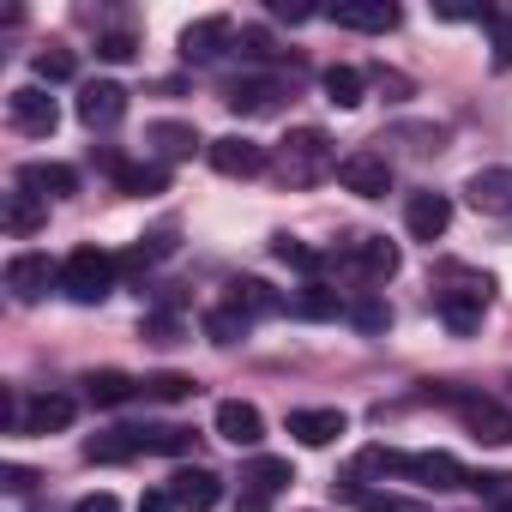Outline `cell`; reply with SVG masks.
<instances>
[{
	"instance_id": "6da1fadb",
	"label": "cell",
	"mask_w": 512,
	"mask_h": 512,
	"mask_svg": "<svg viewBox=\"0 0 512 512\" xmlns=\"http://www.w3.org/2000/svg\"><path fill=\"white\" fill-rule=\"evenodd\" d=\"M428 296H434V314L446 320V332L452 338H470L482 326L488 302H494V278L476 272V266H440L428 278Z\"/></svg>"
},
{
	"instance_id": "7a4b0ae2",
	"label": "cell",
	"mask_w": 512,
	"mask_h": 512,
	"mask_svg": "<svg viewBox=\"0 0 512 512\" xmlns=\"http://www.w3.org/2000/svg\"><path fill=\"white\" fill-rule=\"evenodd\" d=\"M199 446L193 428H151V422H127V428H103L85 440V464H133L139 452H169L187 458Z\"/></svg>"
},
{
	"instance_id": "3957f363",
	"label": "cell",
	"mask_w": 512,
	"mask_h": 512,
	"mask_svg": "<svg viewBox=\"0 0 512 512\" xmlns=\"http://www.w3.org/2000/svg\"><path fill=\"white\" fill-rule=\"evenodd\" d=\"M356 470H380V476H404L416 488H434V494H452V488H470L476 476L452 458V452H398V446H368L356 458Z\"/></svg>"
},
{
	"instance_id": "277c9868",
	"label": "cell",
	"mask_w": 512,
	"mask_h": 512,
	"mask_svg": "<svg viewBox=\"0 0 512 512\" xmlns=\"http://www.w3.org/2000/svg\"><path fill=\"white\" fill-rule=\"evenodd\" d=\"M272 169H278L284 187H320L326 175H338V151H332V139H326L320 127H296V133L278 145Z\"/></svg>"
},
{
	"instance_id": "5b68a950",
	"label": "cell",
	"mask_w": 512,
	"mask_h": 512,
	"mask_svg": "<svg viewBox=\"0 0 512 512\" xmlns=\"http://www.w3.org/2000/svg\"><path fill=\"white\" fill-rule=\"evenodd\" d=\"M115 278H121V260L103 253V247H73L61 260V296L79 302V308H97L115 290Z\"/></svg>"
},
{
	"instance_id": "8992f818",
	"label": "cell",
	"mask_w": 512,
	"mask_h": 512,
	"mask_svg": "<svg viewBox=\"0 0 512 512\" xmlns=\"http://www.w3.org/2000/svg\"><path fill=\"white\" fill-rule=\"evenodd\" d=\"M428 398H440V404H452L458 410V422L482 440V446H506L512 440V410L500 404V398H482V392H458V386H428Z\"/></svg>"
},
{
	"instance_id": "52a82bcc",
	"label": "cell",
	"mask_w": 512,
	"mask_h": 512,
	"mask_svg": "<svg viewBox=\"0 0 512 512\" xmlns=\"http://www.w3.org/2000/svg\"><path fill=\"white\" fill-rule=\"evenodd\" d=\"M290 91H296V73L272 67V73H241V79L223 91V103H229L241 121H260V115H278Z\"/></svg>"
},
{
	"instance_id": "ba28073f",
	"label": "cell",
	"mask_w": 512,
	"mask_h": 512,
	"mask_svg": "<svg viewBox=\"0 0 512 512\" xmlns=\"http://www.w3.org/2000/svg\"><path fill=\"white\" fill-rule=\"evenodd\" d=\"M332 266H344V272L362 278V284H386V278L404 266V253H398L386 235H356V241H344V253H332Z\"/></svg>"
},
{
	"instance_id": "9c48e42d",
	"label": "cell",
	"mask_w": 512,
	"mask_h": 512,
	"mask_svg": "<svg viewBox=\"0 0 512 512\" xmlns=\"http://www.w3.org/2000/svg\"><path fill=\"white\" fill-rule=\"evenodd\" d=\"M205 157H211V169L229 175V181H253V175H266V169H272V151H266V145H253L247 133H223V139H211Z\"/></svg>"
},
{
	"instance_id": "30bf717a",
	"label": "cell",
	"mask_w": 512,
	"mask_h": 512,
	"mask_svg": "<svg viewBox=\"0 0 512 512\" xmlns=\"http://www.w3.org/2000/svg\"><path fill=\"white\" fill-rule=\"evenodd\" d=\"M49 290H61V266H49V253H13L7 260V296L31 308Z\"/></svg>"
},
{
	"instance_id": "8fae6325",
	"label": "cell",
	"mask_w": 512,
	"mask_h": 512,
	"mask_svg": "<svg viewBox=\"0 0 512 512\" xmlns=\"http://www.w3.org/2000/svg\"><path fill=\"white\" fill-rule=\"evenodd\" d=\"M7 121L19 133H31V139H49L61 127V109H55V97L43 85H19V91H7Z\"/></svg>"
},
{
	"instance_id": "7c38bea8",
	"label": "cell",
	"mask_w": 512,
	"mask_h": 512,
	"mask_svg": "<svg viewBox=\"0 0 512 512\" xmlns=\"http://www.w3.org/2000/svg\"><path fill=\"white\" fill-rule=\"evenodd\" d=\"M338 181L356 199H386L392 193V163H386V151H350V157H338Z\"/></svg>"
},
{
	"instance_id": "4fadbf2b",
	"label": "cell",
	"mask_w": 512,
	"mask_h": 512,
	"mask_svg": "<svg viewBox=\"0 0 512 512\" xmlns=\"http://www.w3.org/2000/svg\"><path fill=\"white\" fill-rule=\"evenodd\" d=\"M290 482H296L290 458H247L241 464V500H247V512H260L266 500H278Z\"/></svg>"
},
{
	"instance_id": "5bb4252c",
	"label": "cell",
	"mask_w": 512,
	"mask_h": 512,
	"mask_svg": "<svg viewBox=\"0 0 512 512\" xmlns=\"http://www.w3.org/2000/svg\"><path fill=\"white\" fill-rule=\"evenodd\" d=\"M121 115H127V91H121L115 79H91V85H79V121H85L91 133H109Z\"/></svg>"
},
{
	"instance_id": "9a60e30c",
	"label": "cell",
	"mask_w": 512,
	"mask_h": 512,
	"mask_svg": "<svg viewBox=\"0 0 512 512\" xmlns=\"http://www.w3.org/2000/svg\"><path fill=\"white\" fill-rule=\"evenodd\" d=\"M97 163H103V169L115 175V187H121V193H133V199H151V193H163V187H169V169H163V163H127V157H121V151H109V145L97 151Z\"/></svg>"
},
{
	"instance_id": "2e32d148",
	"label": "cell",
	"mask_w": 512,
	"mask_h": 512,
	"mask_svg": "<svg viewBox=\"0 0 512 512\" xmlns=\"http://www.w3.org/2000/svg\"><path fill=\"white\" fill-rule=\"evenodd\" d=\"M73 416H79V404L67 392H31L19 404V434H61Z\"/></svg>"
},
{
	"instance_id": "e0dca14e",
	"label": "cell",
	"mask_w": 512,
	"mask_h": 512,
	"mask_svg": "<svg viewBox=\"0 0 512 512\" xmlns=\"http://www.w3.org/2000/svg\"><path fill=\"white\" fill-rule=\"evenodd\" d=\"M169 494H175L181 512H211V506L223 500V476L205 470V464H181V470L169 476Z\"/></svg>"
},
{
	"instance_id": "ac0fdd59",
	"label": "cell",
	"mask_w": 512,
	"mask_h": 512,
	"mask_svg": "<svg viewBox=\"0 0 512 512\" xmlns=\"http://www.w3.org/2000/svg\"><path fill=\"white\" fill-rule=\"evenodd\" d=\"M223 308H235V314H247V320H272V314H290V296H278L266 278H235V284L223 290Z\"/></svg>"
},
{
	"instance_id": "d6986e66",
	"label": "cell",
	"mask_w": 512,
	"mask_h": 512,
	"mask_svg": "<svg viewBox=\"0 0 512 512\" xmlns=\"http://www.w3.org/2000/svg\"><path fill=\"white\" fill-rule=\"evenodd\" d=\"M223 49H235V25L217 13V19H193L187 31H181V61H193V67H205V61H217Z\"/></svg>"
},
{
	"instance_id": "ffe728a7",
	"label": "cell",
	"mask_w": 512,
	"mask_h": 512,
	"mask_svg": "<svg viewBox=\"0 0 512 512\" xmlns=\"http://www.w3.org/2000/svg\"><path fill=\"white\" fill-rule=\"evenodd\" d=\"M326 19H332L338 31H368V37H386L404 13L392 7V0H350V7H332Z\"/></svg>"
},
{
	"instance_id": "44dd1931",
	"label": "cell",
	"mask_w": 512,
	"mask_h": 512,
	"mask_svg": "<svg viewBox=\"0 0 512 512\" xmlns=\"http://www.w3.org/2000/svg\"><path fill=\"white\" fill-rule=\"evenodd\" d=\"M404 229H410L416 241H440V235L452 229V199H446V193H410Z\"/></svg>"
},
{
	"instance_id": "7402d4cb",
	"label": "cell",
	"mask_w": 512,
	"mask_h": 512,
	"mask_svg": "<svg viewBox=\"0 0 512 512\" xmlns=\"http://www.w3.org/2000/svg\"><path fill=\"white\" fill-rule=\"evenodd\" d=\"M217 434H223L229 446H260V440H266V416L253 410L247 398H223V404H217Z\"/></svg>"
},
{
	"instance_id": "603a6c76",
	"label": "cell",
	"mask_w": 512,
	"mask_h": 512,
	"mask_svg": "<svg viewBox=\"0 0 512 512\" xmlns=\"http://www.w3.org/2000/svg\"><path fill=\"white\" fill-rule=\"evenodd\" d=\"M290 434H296L302 446H332L338 434H350V416L332 410V404H320V410H290Z\"/></svg>"
},
{
	"instance_id": "cb8c5ba5",
	"label": "cell",
	"mask_w": 512,
	"mask_h": 512,
	"mask_svg": "<svg viewBox=\"0 0 512 512\" xmlns=\"http://www.w3.org/2000/svg\"><path fill=\"white\" fill-rule=\"evenodd\" d=\"M464 199L476 211H488V217H506L512 211V169H476L464 181Z\"/></svg>"
},
{
	"instance_id": "d4e9b609",
	"label": "cell",
	"mask_w": 512,
	"mask_h": 512,
	"mask_svg": "<svg viewBox=\"0 0 512 512\" xmlns=\"http://www.w3.org/2000/svg\"><path fill=\"white\" fill-rule=\"evenodd\" d=\"M145 145H151L163 163H181V157H193L205 139H199L193 121H151V127H145Z\"/></svg>"
},
{
	"instance_id": "484cf974",
	"label": "cell",
	"mask_w": 512,
	"mask_h": 512,
	"mask_svg": "<svg viewBox=\"0 0 512 512\" xmlns=\"http://www.w3.org/2000/svg\"><path fill=\"white\" fill-rule=\"evenodd\" d=\"M19 187L37 193V199L49 205V199L79 193V169H67V163H25V169H19Z\"/></svg>"
},
{
	"instance_id": "4316f807",
	"label": "cell",
	"mask_w": 512,
	"mask_h": 512,
	"mask_svg": "<svg viewBox=\"0 0 512 512\" xmlns=\"http://www.w3.org/2000/svg\"><path fill=\"white\" fill-rule=\"evenodd\" d=\"M290 314L296 320H350V296H338L332 284H302L290 296Z\"/></svg>"
},
{
	"instance_id": "83f0119b",
	"label": "cell",
	"mask_w": 512,
	"mask_h": 512,
	"mask_svg": "<svg viewBox=\"0 0 512 512\" xmlns=\"http://www.w3.org/2000/svg\"><path fill=\"white\" fill-rule=\"evenodd\" d=\"M85 398H91L97 410H115V404L139 398V380L121 374V368H91V374H85Z\"/></svg>"
},
{
	"instance_id": "f1b7e54d",
	"label": "cell",
	"mask_w": 512,
	"mask_h": 512,
	"mask_svg": "<svg viewBox=\"0 0 512 512\" xmlns=\"http://www.w3.org/2000/svg\"><path fill=\"white\" fill-rule=\"evenodd\" d=\"M0 223H7V235H19V241H25V235H37V229L49 223V205H43L37 193H25V187H19V193H7V217H0Z\"/></svg>"
},
{
	"instance_id": "f546056e",
	"label": "cell",
	"mask_w": 512,
	"mask_h": 512,
	"mask_svg": "<svg viewBox=\"0 0 512 512\" xmlns=\"http://www.w3.org/2000/svg\"><path fill=\"white\" fill-rule=\"evenodd\" d=\"M338 500L362 506V512H428L422 500H404V494H380V488H362V482H332Z\"/></svg>"
},
{
	"instance_id": "4dcf8cb0",
	"label": "cell",
	"mask_w": 512,
	"mask_h": 512,
	"mask_svg": "<svg viewBox=\"0 0 512 512\" xmlns=\"http://www.w3.org/2000/svg\"><path fill=\"white\" fill-rule=\"evenodd\" d=\"M175 253V229H157V235H139V247L121 253V272H151L157 260H169Z\"/></svg>"
},
{
	"instance_id": "1f68e13d",
	"label": "cell",
	"mask_w": 512,
	"mask_h": 512,
	"mask_svg": "<svg viewBox=\"0 0 512 512\" xmlns=\"http://www.w3.org/2000/svg\"><path fill=\"white\" fill-rule=\"evenodd\" d=\"M272 253H278L284 266L308 272V278H320V272L332 266V253H320V247H308V241H296V235H278V241H272Z\"/></svg>"
},
{
	"instance_id": "d6a6232c",
	"label": "cell",
	"mask_w": 512,
	"mask_h": 512,
	"mask_svg": "<svg viewBox=\"0 0 512 512\" xmlns=\"http://www.w3.org/2000/svg\"><path fill=\"white\" fill-rule=\"evenodd\" d=\"M320 85H326V103H332V109H356L368 79H362L356 67H326V73H320Z\"/></svg>"
},
{
	"instance_id": "836d02e7",
	"label": "cell",
	"mask_w": 512,
	"mask_h": 512,
	"mask_svg": "<svg viewBox=\"0 0 512 512\" xmlns=\"http://www.w3.org/2000/svg\"><path fill=\"white\" fill-rule=\"evenodd\" d=\"M199 386L187 380V374H151V380H139V398H151V404H181V398H193Z\"/></svg>"
},
{
	"instance_id": "e575fe53",
	"label": "cell",
	"mask_w": 512,
	"mask_h": 512,
	"mask_svg": "<svg viewBox=\"0 0 512 512\" xmlns=\"http://www.w3.org/2000/svg\"><path fill=\"white\" fill-rule=\"evenodd\" d=\"M386 139H398V145H410L416 157H428V151H446V127H416V121H404V127H392ZM380 139V145H386Z\"/></svg>"
},
{
	"instance_id": "d590c367",
	"label": "cell",
	"mask_w": 512,
	"mask_h": 512,
	"mask_svg": "<svg viewBox=\"0 0 512 512\" xmlns=\"http://www.w3.org/2000/svg\"><path fill=\"white\" fill-rule=\"evenodd\" d=\"M350 320H356L362 332H386V326H392V308H386L374 290H356V296H350Z\"/></svg>"
},
{
	"instance_id": "8d00e7d4",
	"label": "cell",
	"mask_w": 512,
	"mask_h": 512,
	"mask_svg": "<svg viewBox=\"0 0 512 512\" xmlns=\"http://www.w3.org/2000/svg\"><path fill=\"white\" fill-rule=\"evenodd\" d=\"M199 326H205V338H211V344H235V338H247V326H253V320H247V314H235V308H211Z\"/></svg>"
},
{
	"instance_id": "74e56055",
	"label": "cell",
	"mask_w": 512,
	"mask_h": 512,
	"mask_svg": "<svg viewBox=\"0 0 512 512\" xmlns=\"http://www.w3.org/2000/svg\"><path fill=\"white\" fill-rule=\"evenodd\" d=\"M31 67H37V79H43V85H67V79L79 73L73 49H37V61H31Z\"/></svg>"
},
{
	"instance_id": "f35d334b",
	"label": "cell",
	"mask_w": 512,
	"mask_h": 512,
	"mask_svg": "<svg viewBox=\"0 0 512 512\" xmlns=\"http://www.w3.org/2000/svg\"><path fill=\"white\" fill-rule=\"evenodd\" d=\"M133 55H139L133 31H103V37H97V61H115V67H121V61H133Z\"/></svg>"
},
{
	"instance_id": "ab89813d",
	"label": "cell",
	"mask_w": 512,
	"mask_h": 512,
	"mask_svg": "<svg viewBox=\"0 0 512 512\" xmlns=\"http://www.w3.org/2000/svg\"><path fill=\"white\" fill-rule=\"evenodd\" d=\"M235 55H247V61H272L278 49H272V37H266L260 25H247V31H235Z\"/></svg>"
},
{
	"instance_id": "60d3db41",
	"label": "cell",
	"mask_w": 512,
	"mask_h": 512,
	"mask_svg": "<svg viewBox=\"0 0 512 512\" xmlns=\"http://www.w3.org/2000/svg\"><path fill=\"white\" fill-rule=\"evenodd\" d=\"M482 25H488V31H494V67H500V73H506V67H512V25H506V19H500V13H488V19H482Z\"/></svg>"
},
{
	"instance_id": "b9f144b4",
	"label": "cell",
	"mask_w": 512,
	"mask_h": 512,
	"mask_svg": "<svg viewBox=\"0 0 512 512\" xmlns=\"http://www.w3.org/2000/svg\"><path fill=\"white\" fill-rule=\"evenodd\" d=\"M31 482H37V470H25V464H7V470H0V488H7V494H31Z\"/></svg>"
},
{
	"instance_id": "7bdbcfd3",
	"label": "cell",
	"mask_w": 512,
	"mask_h": 512,
	"mask_svg": "<svg viewBox=\"0 0 512 512\" xmlns=\"http://www.w3.org/2000/svg\"><path fill=\"white\" fill-rule=\"evenodd\" d=\"M139 512H181V506H175L169 488H151V494H139Z\"/></svg>"
},
{
	"instance_id": "ee69618b",
	"label": "cell",
	"mask_w": 512,
	"mask_h": 512,
	"mask_svg": "<svg viewBox=\"0 0 512 512\" xmlns=\"http://www.w3.org/2000/svg\"><path fill=\"white\" fill-rule=\"evenodd\" d=\"M67 512H121V500H115V494H85V500H73Z\"/></svg>"
},
{
	"instance_id": "f6af8a7d",
	"label": "cell",
	"mask_w": 512,
	"mask_h": 512,
	"mask_svg": "<svg viewBox=\"0 0 512 512\" xmlns=\"http://www.w3.org/2000/svg\"><path fill=\"white\" fill-rule=\"evenodd\" d=\"M272 19H290V25H308V19H314V7H302V0H296V7H290V0H272Z\"/></svg>"
},
{
	"instance_id": "bcb514c9",
	"label": "cell",
	"mask_w": 512,
	"mask_h": 512,
	"mask_svg": "<svg viewBox=\"0 0 512 512\" xmlns=\"http://www.w3.org/2000/svg\"><path fill=\"white\" fill-rule=\"evenodd\" d=\"M494 512H512V500H500V506H494Z\"/></svg>"
}]
</instances>
